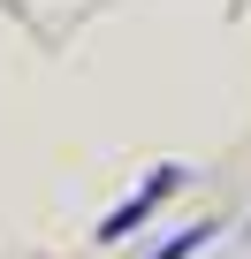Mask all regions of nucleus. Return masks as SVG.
<instances>
[{"label": "nucleus", "instance_id": "7ed1b4c3", "mask_svg": "<svg viewBox=\"0 0 251 259\" xmlns=\"http://www.w3.org/2000/svg\"><path fill=\"white\" fill-rule=\"evenodd\" d=\"M243 236H251V221H243Z\"/></svg>", "mask_w": 251, "mask_h": 259}, {"label": "nucleus", "instance_id": "f03ea898", "mask_svg": "<svg viewBox=\"0 0 251 259\" xmlns=\"http://www.w3.org/2000/svg\"><path fill=\"white\" fill-rule=\"evenodd\" d=\"M213 236H221V229H213V221H190V229H175V236H168V244H160V251H153V259H198V251H206V244H213Z\"/></svg>", "mask_w": 251, "mask_h": 259}, {"label": "nucleus", "instance_id": "f257e3e1", "mask_svg": "<svg viewBox=\"0 0 251 259\" xmlns=\"http://www.w3.org/2000/svg\"><path fill=\"white\" fill-rule=\"evenodd\" d=\"M175 191H190V168H183V160H160V168H153L130 198H122L114 213H99V229H91V236H99V244H130L145 221H160V206H168Z\"/></svg>", "mask_w": 251, "mask_h": 259}]
</instances>
